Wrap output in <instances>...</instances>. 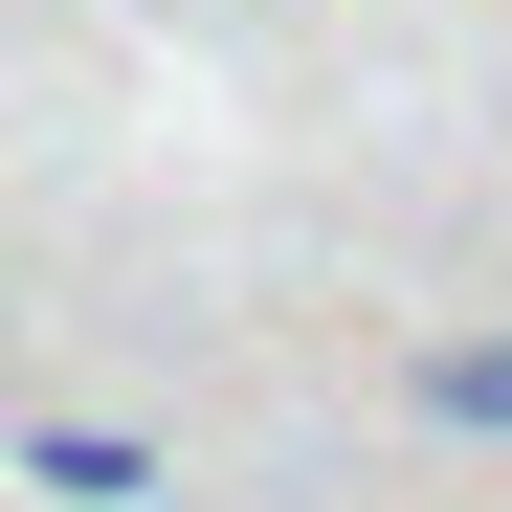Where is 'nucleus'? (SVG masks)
<instances>
[{
	"label": "nucleus",
	"mask_w": 512,
	"mask_h": 512,
	"mask_svg": "<svg viewBox=\"0 0 512 512\" xmlns=\"http://www.w3.org/2000/svg\"><path fill=\"white\" fill-rule=\"evenodd\" d=\"M401 401L446 423V446H512V334H423V357H401Z\"/></svg>",
	"instance_id": "1"
}]
</instances>
